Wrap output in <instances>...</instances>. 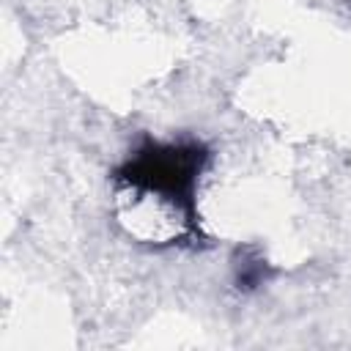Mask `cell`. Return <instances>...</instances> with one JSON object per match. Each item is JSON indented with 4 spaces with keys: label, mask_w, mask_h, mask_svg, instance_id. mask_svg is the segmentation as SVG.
<instances>
[{
    "label": "cell",
    "mask_w": 351,
    "mask_h": 351,
    "mask_svg": "<svg viewBox=\"0 0 351 351\" xmlns=\"http://www.w3.org/2000/svg\"><path fill=\"white\" fill-rule=\"evenodd\" d=\"M211 151L197 137L178 140H143L115 170L112 184L121 206L129 203L134 211L154 203L165 211L176 241L200 244L203 228L197 214V181L208 167Z\"/></svg>",
    "instance_id": "1"
},
{
    "label": "cell",
    "mask_w": 351,
    "mask_h": 351,
    "mask_svg": "<svg viewBox=\"0 0 351 351\" xmlns=\"http://www.w3.org/2000/svg\"><path fill=\"white\" fill-rule=\"evenodd\" d=\"M269 274H271V269H269V263H266V258L261 255L258 247L236 250V258H233V285H236V291H241V293L258 291L269 280Z\"/></svg>",
    "instance_id": "2"
}]
</instances>
